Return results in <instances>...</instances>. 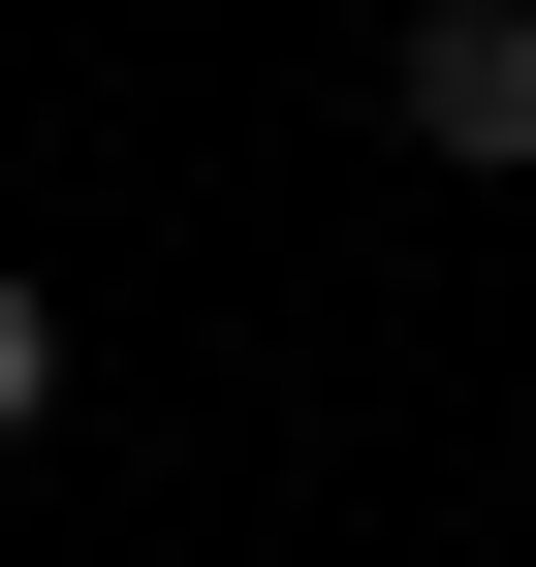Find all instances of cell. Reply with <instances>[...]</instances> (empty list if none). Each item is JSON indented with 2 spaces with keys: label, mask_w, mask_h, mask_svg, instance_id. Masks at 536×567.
Masks as SVG:
<instances>
[{
  "label": "cell",
  "mask_w": 536,
  "mask_h": 567,
  "mask_svg": "<svg viewBox=\"0 0 536 567\" xmlns=\"http://www.w3.org/2000/svg\"><path fill=\"white\" fill-rule=\"evenodd\" d=\"M32 410H63V284L0 252V442H32Z\"/></svg>",
  "instance_id": "obj_2"
},
{
  "label": "cell",
  "mask_w": 536,
  "mask_h": 567,
  "mask_svg": "<svg viewBox=\"0 0 536 567\" xmlns=\"http://www.w3.org/2000/svg\"><path fill=\"white\" fill-rule=\"evenodd\" d=\"M379 126H411L442 189H536V0H411V32H379Z\"/></svg>",
  "instance_id": "obj_1"
}]
</instances>
